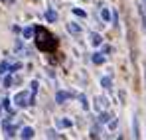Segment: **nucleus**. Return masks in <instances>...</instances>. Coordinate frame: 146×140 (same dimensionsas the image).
<instances>
[{
  "label": "nucleus",
  "instance_id": "423d86ee",
  "mask_svg": "<svg viewBox=\"0 0 146 140\" xmlns=\"http://www.w3.org/2000/svg\"><path fill=\"white\" fill-rule=\"evenodd\" d=\"M46 18H48L49 22H55V20H57V14H55L53 10H48V12H46Z\"/></svg>",
  "mask_w": 146,
  "mask_h": 140
},
{
  "label": "nucleus",
  "instance_id": "6e6552de",
  "mask_svg": "<svg viewBox=\"0 0 146 140\" xmlns=\"http://www.w3.org/2000/svg\"><path fill=\"white\" fill-rule=\"evenodd\" d=\"M67 30H69L71 34H75V36H77V34L81 32V30H79V26H75V24H69V26H67Z\"/></svg>",
  "mask_w": 146,
  "mask_h": 140
},
{
  "label": "nucleus",
  "instance_id": "f257e3e1",
  "mask_svg": "<svg viewBox=\"0 0 146 140\" xmlns=\"http://www.w3.org/2000/svg\"><path fill=\"white\" fill-rule=\"evenodd\" d=\"M36 34H38L36 46L40 47L42 51H53V49L57 47V40L49 34L46 28H36Z\"/></svg>",
  "mask_w": 146,
  "mask_h": 140
},
{
  "label": "nucleus",
  "instance_id": "f03ea898",
  "mask_svg": "<svg viewBox=\"0 0 146 140\" xmlns=\"http://www.w3.org/2000/svg\"><path fill=\"white\" fill-rule=\"evenodd\" d=\"M14 101H16V105H18V107H26V105H30V101H32V95L26 93V91H24V93H18Z\"/></svg>",
  "mask_w": 146,
  "mask_h": 140
},
{
  "label": "nucleus",
  "instance_id": "9d476101",
  "mask_svg": "<svg viewBox=\"0 0 146 140\" xmlns=\"http://www.w3.org/2000/svg\"><path fill=\"white\" fill-rule=\"evenodd\" d=\"M101 18H103V20H109V18H111V14H109V10H107V8H103V10H101Z\"/></svg>",
  "mask_w": 146,
  "mask_h": 140
},
{
  "label": "nucleus",
  "instance_id": "1a4fd4ad",
  "mask_svg": "<svg viewBox=\"0 0 146 140\" xmlns=\"http://www.w3.org/2000/svg\"><path fill=\"white\" fill-rule=\"evenodd\" d=\"M91 42H93V44H95V46H99V44H101V42H103V38H101V36H99V34H93V36H91Z\"/></svg>",
  "mask_w": 146,
  "mask_h": 140
},
{
  "label": "nucleus",
  "instance_id": "7ed1b4c3",
  "mask_svg": "<svg viewBox=\"0 0 146 140\" xmlns=\"http://www.w3.org/2000/svg\"><path fill=\"white\" fill-rule=\"evenodd\" d=\"M69 97H71V93H65V91H59L55 99H57V103H63V101H65V99H69Z\"/></svg>",
  "mask_w": 146,
  "mask_h": 140
},
{
  "label": "nucleus",
  "instance_id": "20e7f679",
  "mask_svg": "<svg viewBox=\"0 0 146 140\" xmlns=\"http://www.w3.org/2000/svg\"><path fill=\"white\" fill-rule=\"evenodd\" d=\"M101 85H103L105 89H111V85H113V79H111V77H103V79H101Z\"/></svg>",
  "mask_w": 146,
  "mask_h": 140
},
{
  "label": "nucleus",
  "instance_id": "f8f14e48",
  "mask_svg": "<svg viewBox=\"0 0 146 140\" xmlns=\"http://www.w3.org/2000/svg\"><path fill=\"white\" fill-rule=\"evenodd\" d=\"M105 103H107L105 99H97V107L99 109H105Z\"/></svg>",
  "mask_w": 146,
  "mask_h": 140
},
{
  "label": "nucleus",
  "instance_id": "0eeeda50",
  "mask_svg": "<svg viewBox=\"0 0 146 140\" xmlns=\"http://www.w3.org/2000/svg\"><path fill=\"white\" fill-rule=\"evenodd\" d=\"M20 136H22V138H32V136H34V130H32V128H24Z\"/></svg>",
  "mask_w": 146,
  "mask_h": 140
},
{
  "label": "nucleus",
  "instance_id": "ddd939ff",
  "mask_svg": "<svg viewBox=\"0 0 146 140\" xmlns=\"http://www.w3.org/2000/svg\"><path fill=\"white\" fill-rule=\"evenodd\" d=\"M24 36H26V38H30V36H32V28H26V30H24Z\"/></svg>",
  "mask_w": 146,
  "mask_h": 140
},
{
  "label": "nucleus",
  "instance_id": "9b49d317",
  "mask_svg": "<svg viewBox=\"0 0 146 140\" xmlns=\"http://www.w3.org/2000/svg\"><path fill=\"white\" fill-rule=\"evenodd\" d=\"M57 124L65 128V126H71V120H57Z\"/></svg>",
  "mask_w": 146,
  "mask_h": 140
},
{
  "label": "nucleus",
  "instance_id": "4468645a",
  "mask_svg": "<svg viewBox=\"0 0 146 140\" xmlns=\"http://www.w3.org/2000/svg\"><path fill=\"white\" fill-rule=\"evenodd\" d=\"M109 118H111V117H109V115H101V122H107Z\"/></svg>",
  "mask_w": 146,
  "mask_h": 140
},
{
  "label": "nucleus",
  "instance_id": "39448f33",
  "mask_svg": "<svg viewBox=\"0 0 146 140\" xmlns=\"http://www.w3.org/2000/svg\"><path fill=\"white\" fill-rule=\"evenodd\" d=\"M103 61H105V55H103V53H95V55H93V63L101 65Z\"/></svg>",
  "mask_w": 146,
  "mask_h": 140
}]
</instances>
